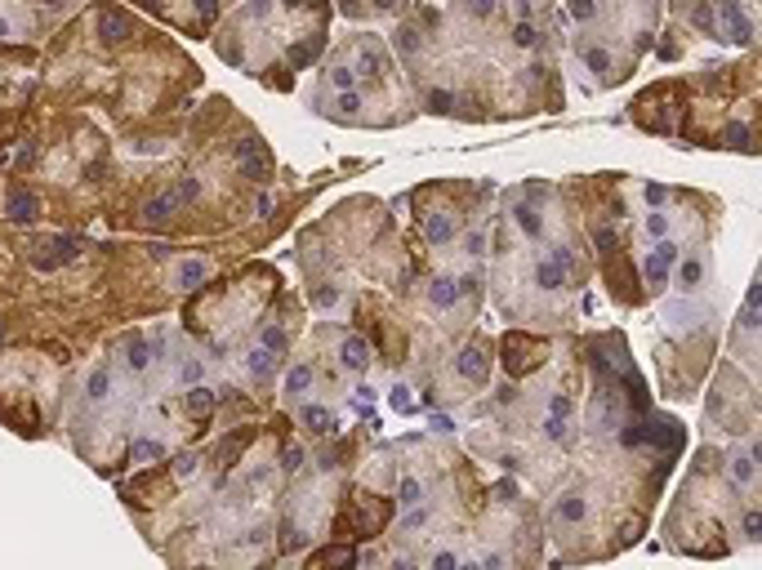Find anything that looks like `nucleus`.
<instances>
[{"label":"nucleus","mask_w":762,"mask_h":570,"mask_svg":"<svg viewBox=\"0 0 762 570\" xmlns=\"http://www.w3.org/2000/svg\"><path fill=\"white\" fill-rule=\"evenodd\" d=\"M98 32H103V41H120V36L129 32V18L116 14V9H103L98 14Z\"/></svg>","instance_id":"11"},{"label":"nucleus","mask_w":762,"mask_h":570,"mask_svg":"<svg viewBox=\"0 0 762 570\" xmlns=\"http://www.w3.org/2000/svg\"><path fill=\"white\" fill-rule=\"evenodd\" d=\"M646 232H651L655 241H664V236H669V218H664L660 210H655V214H646Z\"/></svg>","instance_id":"33"},{"label":"nucleus","mask_w":762,"mask_h":570,"mask_svg":"<svg viewBox=\"0 0 762 570\" xmlns=\"http://www.w3.org/2000/svg\"><path fill=\"white\" fill-rule=\"evenodd\" d=\"M129 454H134V463H147V459H161V445H156V441H134V450H129Z\"/></svg>","instance_id":"32"},{"label":"nucleus","mask_w":762,"mask_h":570,"mask_svg":"<svg viewBox=\"0 0 762 570\" xmlns=\"http://www.w3.org/2000/svg\"><path fill=\"white\" fill-rule=\"evenodd\" d=\"M286 330H263V348H272V352H286Z\"/></svg>","instance_id":"39"},{"label":"nucleus","mask_w":762,"mask_h":570,"mask_svg":"<svg viewBox=\"0 0 762 570\" xmlns=\"http://www.w3.org/2000/svg\"><path fill=\"white\" fill-rule=\"evenodd\" d=\"M432 432H455V423H450L446 414H432Z\"/></svg>","instance_id":"55"},{"label":"nucleus","mask_w":762,"mask_h":570,"mask_svg":"<svg viewBox=\"0 0 762 570\" xmlns=\"http://www.w3.org/2000/svg\"><path fill=\"white\" fill-rule=\"evenodd\" d=\"M205 277H210V263H205V259H183L174 268V285H178V290H196Z\"/></svg>","instance_id":"5"},{"label":"nucleus","mask_w":762,"mask_h":570,"mask_svg":"<svg viewBox=\"0 0 762 570\" xmlns=\"http://www.w3.org/2000/svg\"><path fill=\"white\" fill-rule=\"evenodd\" d=\"M304 423L313 427V432H335V414L326 410V405H304Z\"/></svg>","instance_id":"15"},{"label":"nucleus","mask_w":762,"mask_h":570,"mask_svg":"<svg viewBox=\"0 0 762 570\" xmlns=\"http://www.w3.org/2000/svg\"><path fill=\"white\" fill-rule=\"evenodd\" d=\"M388 401H392V410L406 414V410H410V388H406V383H397V388L388 392Z\"/></svg>","instance_id":"37"},{"label":"nucleus","mask_w":762,"mask_h":570,"mask_svg":"<svg viewBox=\"0 0 762 570\" xmlns=\"http://www.w3.org/2000/svg\"><path fill=\"white\" fill-rule=\"evenodd\" d=\"M178 210V192H161V196H152V201H147V223H161V218H169Z\"/></svg>","instance_id":"12"},{"label":"nucleus","mask_w":762,"mask_h":570,"mask_svg":"<svg viewBox=\"0 0 762 570\" xmlns=\"http://www.w3.org/2000/svg\"><path fill=\"white\" fill-rule=\"evenodd\" d=\"M129 366H134V370H147V366H152V352H147L143 339H134V344H129Z\"/></svg>","instance_id":"30"},{"label":"nucleus","mask_w":762,"mask_h":570,"mask_svg":"<svg viewBox=\"0 0 762 570\" xmlns=\"http://www.w3.org/2000/svg\"><path fill=\"white\" fill-rule=\"evenodd\" d=\"M553 263H562V268H575V254H571V245H553Z\"/></svg>","instance_id":"46"},{"label":"nucleus","mask_w":762,"mask_h":570,"mask_svg":"<svg viewBox=\"0 0 762 570\" xmlns=\"http://www.w3.org/2000/svg\"><path fill=\"white\" fill-rule=\"evenodd\" d=\"M651 259H655V263H664V268H673V263L682 259V250H677V245L669 241V236H664V241L655 245V254H651Z\"/></svg>","instance_id":"27"},{"label":"nucleus","mask_w":762,"mask_h":570,"mask_svg":"<svg viewBox=\"0 0 762 570\" xmlns=\"http://www.w3.org/2000/svg\"><path fill=\"white\" fill-rule=\"evenodd\" d=\"M187 410H192V414H210V410H214V392H210V388H192V397H187Z\"/></svg>","instance_id":"22"},{"label":"nucleus","mask_w":762,"mask_h":570,"mask_svg":"<svg viewBox=\"0 0 762 570\" xmlns=\"http://www.w3.org/2000/svg\"><path fill=\"white\" fill-rule=\"evenodd\" d=\"M281 468H286V472H299V468H304V450H299V445H290V450L281 454Z\"/></svg>","instance_id":"40"},{"label":"nucleus","mask_w":762,"mask_h":570,"mask_svg":"<svg viewBox=\"0 0 762 570\" xmlns=\"http://www.w3.org/2000/svg\"><path fill=\"white\" fill-rule=\"evenodd\" d=\"M713 14H718L722 23H727V36H731L736 45L754 41V23H749V18L740 14V5H736V0H713Z\"/></svg>","instance_id":"1"},{"label":"nucleus","mask_w":762,"mask_h":570,"mask_svg":"<svg viewBox=\"0 0 762 570\" xmlns=\"http://www.w3.org/2000/svg\"><path fill=\"white\" fill-rule=\"evenodd\" d=\"M535 41H540V32H535V23H517V27H513V45H522V50H531Z\"/></svg>","instance_id":"29"},{"label":"nucleus","mask_w":762,"mask_h":570,"mask_svg":"<svg viewBox=\"0 0 762 570\" xmlns=\"http://www.w3.org/2000/svg\"><path fill=\"white\" fill-rule=\"evenodd\" d=\"M308 388H313V366H295L286 374V392L299 397V392H308Z\"/></svg>","instance_id":"19"},{"label":"nucleus","mask_w":762,"mask_h":570,"mask_svg":"<svg viewBox=\"0 0 762 570\" xmlns=\"http://www.w3.org/2000/svg\"><path fill=\"white\" fill-rule=\"evenodd\" d=\"M567 14L575 18V23H593V18H597V0H567Z\"/></svg>","instance_id":"23"},{"label":"nucleus","mask_w":762,"mask_h":570,"mask_svg":"<svg viewBox=\"0 0 762 570\" xmlns=\"http://www.w3.org/2000/svg\"><path fill=\"white\" fill-rule=\"evenodd\" d=\"M423 499V481L419 477H401L397 481V503L401 508H410V503H419Z\"/></svg>","instance_id":"20"},{"label":"nucleus","mask_w":762,"mask_h":570,"mask_svg":"<svg viewBox=\"0 0 762 570\" xmlns=\"http://www.w3.org/2000/svg\"><path fill=\"white\" fill-rule=\"evenodd\" d=\"M5 36H14V27H9V18H0V41H5Z\"/></svg>","instance_id":"58"},{"label":"nucleus","mask_w":762,"mask_h":570,"mask_svg":"<svg viewBox=\"0 0 762 570\" xmlns=\"http://www.w3.org/2000/svg\"><path fill=\"white\" fill-rule=\"evenodd\" d=\"M178 379L196 383V379H201V361H187V366H178Z\"/></svg>","instance_id":"49"},{"label":"nucleus","mask_w":762,"mask_h":570,"mask_svg":"<svg viewBox=\"0 0 762 570\" xmlns=\"http://www.w3.org/2000/svg\"><path fill=\"white\" fill-rule=\"evenodd\" d=\"M468 9H473L477 18H486V14H491V9H495V0H468Z\"/></svg>","instance_id":"54"},{"label":"nucleus","mask_w":762,"mask_h":570,"mask_svg":"<svg viewBox=\"0 0 762 570\" xmlns=\"http://www.w3.org/2000/svg\"><path fill=\"white\" fill-rule=\"evenodd\" d=\"M196 472V454H178L174 459V477H192Z\"/></svg>","instance_id":"44"},{"label":"nucleus","mask_w":762,"mask_h":570,"mask_svg":"<svg viewBox=\"0 0 762 570\" xmlns=\"http://www.w3.org/2000/svg\"><path fill=\"white\" fill-rule=\"evenodd\" d=\"M339 107H343V112H357V107H361V98H357V89H343V94H339Z\"/></svg>","instance_id":"51"},{"label":"nucleus","mask_w":762,"mask_h":570,"mask_svg":"<svg viewBox=\"0 0 762 570\" xmlns=\"http://www.w3.org/2000/svg\"><path fill=\"white\" fill-rule=\"evenodd\" d=\"M535 285H540V290H562V285H567V268L553 263V259H540L535 263Z\"/></svg>","instance_id":"9"},{"label":"nucleus","mask_w":762,"mask_h":570,"mask_svg":"<svg viewBox=\"0 0 762 570\" xmlns=\"http://www.w3.org/2000/svg\"><path fill=\"white\" fill-rule=\"evenodd\" d=\"M544 436H549V441H567V419L549 414V419H544Z\"/></svg>","instance_id":"34"},{"label":"nucleus","mask_w":762,"mask_h":570,"mask_svg":"<svg viewBox=\"0 0 762 570\" xmlns=\"http://www.w3.org/2000/svg\"><path fill=\"white\" fill-rule=\"evenodd\" d=\"M246 366H250L254 379H263V374H272V366H277V352H272V348H254Z\"/></svg>","instance_id":"18"},{"label":"nucleus","mask_w":762,"mask_h":570,"mask_svg":"<svg viewBox=\"0 0 762 570\" xmlns=\"http://www.w3.org/2000/svg\"><path fill=\"white\" fill-rule=\"evenodd\" d=\"M419 526H428V512H423L419 503H410V512L401 517V530H419Z\"/></svg>","instance_id":"35"},{"label":"nucleus","mask_w":762,"mask_h":570,"mask_svg":"<svg viewBox=\"0 0 762 570\" xmlns=\"http://www.w3.org/2000/svg\"><path fill=\"white\" fill-rule=\"evenodd\" d=\"M281 5H286V9H313L317 0H281Z\"/></svg>","instance_id":"57"},{"label":"nucleus","mask_w":762,"mask_h":570,"mask_svg":"<svg viewBox=\"0 0 762 570\" xmlns=\"http://www.w3.org/2000/svg\"><path fill=\"white\" fill-rule=\"evenodd\" d=\"M450 107H455V94H450V89H428V112L450 116Z\"/></svg>","instance_id":"24"},{"label":"nucleus","mask_w":762,"mask_h":570,"mask_svg":"<svg viewBox=\"0 0 762 570\" xmlns=\"http://www.w3.org/2000/svg\"><path fill=\"white\" fill-rule=\"evenodd\" d=\"M593 245H597L602 254H611L615 250V232H611V227H593Z\"/></svg>","instance_id":"36"},{"label":"nucleus","mask_w":762,"mask_h":570,"mask_svg":"<svg viewBox=\"0 0 762 570\" xmlns=\"http://www.w3.org/2000/svg\"><path fill=\"white\" fill-rule=\"evenodd\" d=\"M482 566H486V570H500V566H504V553H486Z\"/></svg>","instance_id":"56"},{"label":"nucleus","mask_w":762,"mask_h":570,"mask_svg":"<svg viewBox=\"0 0 762 570\" xmlns=\"http://www.w3.org/2000/svg\"><path fill=\"white\" fill-rule=\"evenodd\" d=\"M464 250L473 254V259H477V254H486V232H468L464 236Z\"/></svg>","instance_id":"42"},{"label":"nucleus","mask_w":762,"mask_h":570,"mask_svg":"<svg viewBox=\"0 0 762 570\" xmlns=\"http://www.w3.org/2000/svg\"><path fill=\"white\" fill-rule=\"evenodd\" d=\"M107 392H112V374H107V370H94L89 383H85V397H89V401H103Z\"/></svg>","instance_id":"21"},{"label":"nucleus","mask_w":762,"mask_h":570,"mask_svg":"<svg viewBox=\"0 0 762 570\" xmlns=\"http://www.w3.org/2000/svg\"><path fill=\"white\" fill-rule=\"evenodd\" d=\"M455 374H459V379H473V383H482V379H486V357L477 352V348H464V352L455 357Z\"/></svg>","instance_id":"7"},{"label":"nucleus","mask_w":762,"mask_h":570,"mask_svg":"<svg viewBox=\"0 0 762 570\" xmlns=\"http://www.w3.org/2000/svg\"><path fill=\"white\" fill-rule=\"evenodd\" d=\"M584 63H589V72H597V76H611V54L606 50H584Z\"/></svg>","instance_id":"26"},{"label":"nucleus","mask_w":762,"mask_h":570,"mask_svg":"<svg viewBox=\"0 0 762 570\" xmlns=\"http://www.w3.org/2000/svg\"><path fill=\"white\" fill-rule=\"evenodd\" d=\"M664 277H669V268L655 263V259H646V281H664Z\"/></svg>","instance_id":"50"},{"label":"nucleus","mask_w":762,"mask_h":570,"mask_svg":"<svg viewBox=\"0 0 762 570\" xmlns=\"http://www.w3.org/2000/svg\"><path fill=\"white\" fill-rule=\"evenodd\" d=\"M731 481H736V486H754L758 481V441L731 459Z\"/></svg>","instance_id":"3"},{"label":"nucleus","mask_w":762,"mask_h":570,"mask_svg":"<svg viewBox=\"0 0 762 570\" xmlns=\"http://www.w3.org/2000/svg\"><path fill=\"white\" fill-rule=\"evenodd\" d=\"M32 214H36V201L27 192H14L9 196V218H14V223H32Z\"/></svg>","instance_id":"17"},{"label":"nucleus","mask_w":762,"mask_h":570,"mask_svg":"<svg viewBox=\"0 0 762 570\" xmlns=\"http://www.w3.org/2000/svg\"><path fill=\"white\" fill-rule=\"evenodd\" d=\"M664 196H669V192H664L660 183H646V201H651V205H664Z\"/></svg>","instance_id":"52"},{"label":"nucleus","mask_w":762,"mask_h":570,"mask_svg":"<svg viewBox=\"0 0 762 570\" xmlns=\"http://www.w3.org/2000/svg\"><path fill=\"white\" fill-rule=\"evenodd\" d=\"M268 9H272V0H250V5H246V14H250V18H263Z\"/></svg>","instance_id":"53"},{"label":"nucleus","mask_w":762,"mask_h":570,"mask_svg":"<svg viewBox=\"0 0 762 570\" xmlns=\"http://www.w3.org/2000/svg\"><path fill=\"white\" fill-rule=\"evenodd\" d=\"M339 366H343V370H366V366H370V348H366V339L348 335L343 344H339Z\"/></svg>","instance_id":"4"},{"label":"nucleus","mask_w":762,"mask_h":570,"mask_svg":"<svg viewBox=\"0 0 762 570\" xmlns=\"http://www.w3.org/2000/svg\"><path fill=\"white\" fill-rule=\"evenodd\" d=\"M174 192H178V201H192V196H201V183H196V178H183Z\"/></svg>","instance_id":"47"},{"label":"nucleus","mask_w":762,"mask_h":570,"mask_svg":"<svg viewBox=\"0 0 762 570\" xmlns=\"http://www.w3.org/2000/svg\"><path fill=\"white\" fill-rule=\"evenodd\" d=\"M397 50L406 54V59H415V54L423 50V36H419V27H410V23H401V27H397Z\"/></svg>","instance_id":"14"},{"label":"nucleus","mask_w":762,"mask_h":570,"mask_svg":"<svg viewBox=\"0 0 762 570\" xmlns=\"http://www.w3.org/2000/svg\"><path fill=\"white\" fill-rule=\"evenodd\" d=\"M455 566H459L455 553H437V557H432V570H455Z\"/></svg>","instance_id":"48"},{"label":"nucleus","mask_w":762,"mask_h":570,"mask_svg":"<svg viewBox=\"0 0 762 570\" xmlns=\"http://www.w3.org/2000/svg\"><path fill=\"white\" fill-rule=\"evenodd\" d=\"M513 218H517V227H522V236H531V241H540V236H544V218L535 214L531 201H517L513 205Z\"/></svg>","instance_id":"8"},{"label":"nucleus","mask_w":762,"mask_h":570,"mask_svg":"<svg viewBox=\"0 0 762 570\" xmlns=\"http://www.w3.org/2000/svg\"><path fill=\"white\" fill-rule=\"evenodd\" d=\"M313 303H317V308H335V303H339V290H335V285H321V290L313 294Z\"/></svg>","instance_id":"41"},{"label":"nucleus","mask_w":762,"mask_h":570,"mask_svg":"<svg viewBox=\"0 0 762 570\" xmlns=\"http://www.w3.org/2000/svg\"><path fill=\"white\" fill-rule=\"evenodd\" d=\"M686 18H691V27H700V32H718V14H713V0H695Z\"/></svg>","instance_id":"13"},{"label":"nucleus","mask_w":762,"mask_h":570,"mask_svg":"<svg viewBox=\"0 0 762 570\" xmlns=\"http://www.w3.org/2000/svg\"><path fill=\"white\" fill-rule=\"evenodd\" d=\"M700 281H704V259H700V254H686V259H677V290L691 294Z\"/></svg>","instance_id":"6"},{"label":"nucleus","mask_w":762,"mask_h":570,"mask_svg":"<svg viewBox=\"0 0 762 570\" xmlns=\"http://www.w3.org/2000/svg\"><path fill=\"white\" fill-rule=\"evenodd\" d=\"M374 5H379V9H392V5H397V0H374Z\"/></svg>","instance_id":"59"},{"label":"nucleus","mask_w":762,"mask_h":570,"mask_svg":"<svg viewBox=\"0 0 762 570\" xmlns=\"http://www.w3.org/2000/svg\"><path fill=\"white\" fill-rule=\"evenodd\" d=\"M727 138H731V147H749V142H745V138H749V129L740 125V120H731V125H727Z\"/></svg>","instance_id":"45"},{"label":"nucleus","mask_w":762,"mask_h":570,"mask_svg":"<svg viewBox=\"0 0 762 570\" xmlns=\"http://www.w3.org/2000/svg\"><path fill=\"white\" fill-rule=\"evenodd\" d=\"M304 544H308V535H299L295 526H281V553H304Z\"/></svg>","instance_id":"25"},{"label":"nucleus","mask_w":762,"mask_h":570,"mask_svg":"<svg viewBox=\"0 0 762 570\" xmlns=\"http://www.w3.org/2000/svg\"><path fill=\"white\" fill-rule=\"evenodd\" d=\"M330 85H335L339 94H343V89H357V72H352V67H330Z\"/></svg>","instance_id":"28"},{"label":"nucleus","mask_w":762,"mask_h":570,"mask_svg":"<svg viewBox=\"0 0 762 570\" xmlns=\"http://www.w3.org/2000/svg\"><path fill=\"white\" fill-rule=\"evenodd\" d=\"M584 517H589V499L580 495V490H567V495L553 503V521H558V526H580Z\"/></svg>","instance_id":"2"},{"label":"nucleus","mask_w":762,"mask_h":570,"mask_svg":"<svg viewBox=\"0 0 762 570\" xmlns=\"http://www.w3.org/2000/svg\"><path fill=\"white\" fill-rule=\"evenodd\" d=\"M571 410H575V405H571L567 392H558V397L549 401V414H558V419H571Z\"/></svg>","instance_id":"38"},{"label":"nucleus","mask_w":762,"mask_h":570,"mask_svg":"<svg viewBox=\"0 0 762 570\" xmlns=\"http://www.w3.org/2000/svg\"><path fill=\"white\" fill-rule=\"evenodd\" d=\"M740 526H745V535H749V539H758V535H762V517H758V508H749Z\"/></svg>","instance_id":"43"},{"label":"nucleus","mask_w":762,"mask_h":570,"mask_svg":"<svg viewBox=\"0 0 762 570\" xmlns=\"http://www.w3.org/2000/svg\"><path fill=\"white\" fill-rule=\"evenodd\" d=\"M455 299H459V285L450 281V277H432L428 281V303H432V308H450Z\"/></svg>","instance_id":"10"},{"label":"nucleus","mask_w":762,"mask_h":570,"mask_svg":"<svg viewBox=\"0 0 762 570\" xmlns=\"http://www.w3.org/2000/svg\"><path fill=\"white\" fill-rule=\"evenodd\" d=\"M423 236H428L432 245H441V241H450V236H455V223H450L446 214H432L428 227H423Z\"/></svg>","instance_id":"16"},{"label":"nucleus","mask_w":762,"mask_h":570,"mask_svg":"<svg viewBox=\"0 0 762 570\" xmlns=\"http://www.w3.org/2000/svg\"><path fill=\"white\" fill-rule=\"evenodd\" d=\"M361 72L366 76H383V54H374L370 45H366V50H361Z\"/></svg>","instance_id":"31"}]
</instances>
